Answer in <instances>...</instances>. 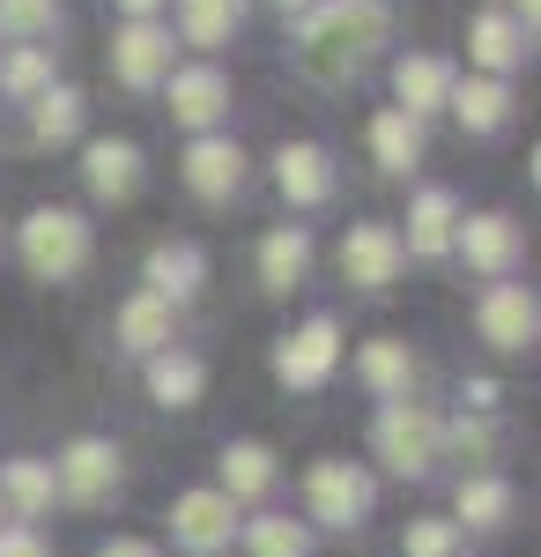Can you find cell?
<instances>
[{"instance_id": "6da1fadb", "label": "cell", "mask_w": 541, "mask_h": 557, "mask_svg": "<svg viewBox=\"0 0 541 557\" xmlns=\"http://www.w3.org/2000/svg\"><path fill=\"white\" fill-rule=\"evenodd\" d=\"M378 38H386V8H378V0H319V8L304 15V67H312V75H341V67H356Z\"/></svg>"}, {"instance_id": "7a4b0ae2", "label": "cell", "mask_w": 541, "mask_h": 557, "mask_svg": "<svg viewBox=\"0 0 541 557\" xmlns=\"http://www.w3.org/2000/svg\"><path fill=\"white\" fill-rule=\"evenodd\" d=\"M23 260H30V275L45 283H67V275H83L89 260V223L75 209H38L23 223Z\"/></svg>"}, {"instance_id": "3957f363", "label": "cell", "mask_w": 541, "mask_h": 557, "mask_svg": "<svg viewBox=\"0 0 541 557\" xmlns=\"http://www.w3.org/2000/svg\"><path fill=\"white\" fill-rule=\"evenodd\" d=\"M438 446H445V424L416 409V401H386V417H378V461L393 475H423L438 461Z\"/></svg>"}, {"instance_id": "277c9868", "label": "cell", "mask_w": 541, "mask_h": 557, "mask_svg": "<svg viewBox=\"0 0 541 557\" xmlns=\"http://www.w3.org/2000/svg\"><path fill=\"white\" fill-rule=\"evenodd\" d=\"M112 483H119V446H104V438H75L60 454V469H52V491L67 506H97Z\"/></svg>"}, {"instance_id": "5b68a950", "label": "cell", "mask_w": 541, "mask_h": 557, "mask_svg": "<svg viewBox=\"0 0 541 557\" xmlns=\"http://www.w3.org/2000/svg\"><path fill=\"white\" fill-rule=\"evenodd\" d=\"M304 498H312V520L356 528L364 506H372V483H364V469H349V461H319V469L304 475Z\"/></svg>"}, {"instance_id": "8992f818", "label": "cell", "mask_w": 541, "mask_h": 557, "mask_svg": "<svg viewBox=\"0 0 541 557\" xmlns=\"http://www.w3.org/2000/svg\"><path fill=\"white\" fill-rule=\"evenodd\" d=\"M393 268H401V231H393V223H356V231L341 238V275H349L356 290H386Z\"/></svg>"}, {"instance_id": "52a82bcc", "label": "cell", "mask_w": 541, "mask_h": 557, "mask_svg": "<svg viewBox=\"0 0 541 557\" xmlns=\"http://www.w3.org/2000/svg\"><path fill=\"white\" fill-rule=\"evenodd\" d=\"M334 357H341V335H334V320H304L290 343L275 349V380H282V386H327Z\"/></svg>"}, {"instance_id": "ba28073f", "label": "cell", "mask_w": 541, "mask_h": 557, "mask_svg": "<svg viewBox=\"0 0 541 557\" xmlns=\"http://www.w3.org/2000/svg\"><path fill=\"white\" fill-rule=\"evenodd\" d=\"M171 528H178V543H186L193 557H215L223 543H230L238 513H230V498H223V491H186V498L171 506Z\"/></svg>"}, {"instance_id": "9c48e42d", "label": "cell", "mask_w": 541, "mask_h": 557, "mask_svg": "<svg viewBox=\"0 0 541 557\" xmlns=\"http://www.w3.org/2000/svg\"><path fill=\"white\" fill-rule=\"evenodd\" d=\"M112 67H119V83L149 89L171 75V38L156 30V23H126L119 38H112Z\"/></svg>"}, {"instance_id": "30bf717a", "label": "cell", "mask_w": 541, "mask_h": 557, "mask_svg": "<svg viewBox=\"0 0 541 557\" xmlns=\"http://www.w3.org/2000/svg\"><path fill=\"white\" fill-rule=\"evenodd\" d=\"M475 320H482V343H490V349H527V343H534V320H541V312H534V298H527L519 283H498V290L482 298Z\"/></svg>"}, {"instance_id": "8fae6325", "label": "cell", "mask_w": 541, "mask_h": 557, "mask_svg": "<svg viewBox=\"0 0 541 557\" xmlns=\"http://www.w3.org/2000/svg\"><path fill=\"white\" fill-rule=\"evenodd\" d=\"M238 178H246V149L238 141H193L186 149V186L201 194V201H223V194H238Z\"/></svg>"}, {"instance_id": "7c38bea8", "label": "cell", "mask_w": 541, "mask_h": 557, "mask_svg": "<svg viewBox=\"0 0 541 557\" xmlns=\"http://www.w3.org/2000/svg\"><path fill=\"white\" fill-rule=\"evenodd\" d=\"M275 186L290 194L297 209H319L334 194V164H327V149H312V141H290L282 157H275Z\"/></svg>"}, {"instance_id": "4fadbf2b", "label": "cell", "mask_w": 541, "mask_h": 557, "mask_svg": "<svg viewBox=\"0 0 541 557\" xmlns=\"http://www.w3.org/2000/svg\"><path fill=\"white\" fill-rule=\"evenodd\" d=\"M223 104H230V83H223L215 67H186V75H171V120H178V127H215Z\"/></svg>"}, {"instance_id": "5bb4252c", "label": "cell", "mask_w": 541, "mask_h": 557, "mask_svg": "<svg viewBox=\"0 0 541 557\" xmlns=\"http://www.w3.org/2000/svg\"><path fill=\"white\" fill-rule=\"evenodd\" d=\"M453 223H460L453 194H445V186H423V194H416V209H408V246H401V253L438 260L445 246H453Z\"/></svg>"}, {"instance_id": "9a60e30c", "label": "cell", "mask_w": 541, "mask_h": 557, "mask_svg": "<svg viewBox=\"0 0 541 557\" xmlns=\"http://www.w3.org/2000/svg\"><path fill=\"white\" fill-rule=\"evenodd\" d=\"M393 89H401V112L423 120V112H438V104L453 97V67H445V60H430V52H416V60H401V67H393Z\"/></svg>"}, {"instance_id": "2e32d148", "label": "cell", "mask_w": 541, "mask_h": 557, "mask_svg": "<svg viewBox=\"0 0 541 557\" xmlns=\"http://www.w3.org/2000/svg\"><path fill=\"white\" fill-rule=\"evenodd\" d=\"M460 246H467V260H475L482 275H504V268L519 260V231H512L504 215H467V223H460Z\"/></svg>"}, {"instance_id": "e0dca14e", "label": "cell", "mask_w": 541, "mask_h": 557, "mask_svg": "<svg viewBox=\"0 0 541 557\" xmlns=\"http://www.w3.org/2000/svg\"><path fill=\"white\" fill-rule=\"evenodd\" d=\"M89 186L104 201H126L141 186V149L134 141H89Z\"/></svg>"}, {"instance_id": "ac0fdd59", "label": "cell", "mask_w": 541, "mask_h": 557, "mask_svg": "<svg viewBox=\"0 0 541 557\" xmlns=\"http://www.w3.org/2000/svg\"><path fill=\"white\" fill-rule=\"evenodd\" d=\"M267 491H275V454L252 438L223 446V498H267Z\"/></svg>"}, {"instance_id": "d6986e66", "label": "cell", "mask_w": 541, "mask_h": 557, "mask_svg": "<svg viewBox=\"0 0 541 557\" xmlns=\"http://www.w3.org/2000/svg\"><path fill=\"white\" fill-rule=\"evenodd\" d=\"M356 372L386 394V401H408V380H416V364H408V343H393V335H378V343H364V357H356Z\"/></svg>"}, {"instance_id": "ffe728a7", "label": "cell", "mask_w": 541, "mask_h": 557, "mask_svg": "<svg viewBox=\"0 0 541 557\" xmlns=\"http://www.w3.org/2000/svg\"><path fill=\"white\" fill-rule=\"evenodd\" d=\"M119 343H126V349H141V357H156V349L171 343V305L156 298V290L126 298V312H119Z\"/></svg>"}, {"instance_id": "44dd1931", "label": "cell", "mask_w": 541, "mask_h": 557, "mask_svg": "<svg viewBox=\"0 0 541 557\" xmlns=\"http://www.w3.org/2000/svg\"><path fill=\"white\" fill-rule=\"evenodd\" d=\"M304 268H312V238H304V231H275V238L260 246V283H267V290H297Z\"/></svg>"}, {"instance_id": "7402d4cb", "label": "cell", "mask_w": 541, "mask_h": 557, "mask_svg": "<svg viewBox=\"0 0 541 557\" xmlns=\"http://www.w3.org/2000/svg\"><path fill=\"white\" fill-rule=\"evenodd\" d=\"M372 149H378V164H386V172H408V164L423 157V120H408L401 104H393V112H378V120H372Z\"/></svg>"}, {"instance_id": "603a6c76", "label": "cell", "mask_w": 541, "mask_h": 557, "mask_svg": "<svg viewBox=\"0 0 541 557\" xmlns=\"http://www.w3.org/2000/svg\"><path fill=\"white\" fill-rule=\"evenodd\" d=\"M467 52H475L490 75H504V67L527 52V30H519L512 15H475V30H467Z\"/></svg>"}, {"instance_id": "cb8c5ba5", "label": "cell", "mask_w": 541, "mask_h": 557, "mask_svg": "<svg viewBox=\"0 0 541 557\" xmlns=\"http://www.w3.org/2000/svg\"><path fill=\"white\" fill-rule=\"evenodd\" d=\"M201 380H209V372H201L193 357H178V349H156V357H149V394H156L164 409H186V401L201 394Z\"/></svg>"}, {"instance_id": "d4e9b609", "label": "cell", "mask_w": 541, "mask_h": 557, "mask_svg": "<svg viewBox=\"0 0 541 557\" xmlns=\"http://www.w3.org/2000/svg\"><path fill=\"white\" fill-rule=\"evenodd\" d=\"M201 268H209V260L193 253V246H156V253H149V283H156V298H193V290H201Z\"/></svg>"}, {"instance_id": "484cf974", "label": "cell", "mask_w": 541, "mask_h": 557, "mask_svg": "<svg viewBox=\"0 0 541 557\" xmlns=\"http://www.w3.org/2000/svg\"><path fill=\"white\" fill-rule=\"evenodd\" d=\"M0 498L15 506V520H38L52 506V469L45 461H8L0 469Z\"/></svg>"}, {"instance_id": "4316f807", "label": "cell", "mask_w": 541, "mask_h": 557, "mask_svg": "<svg viewBox=\"0 0 541 557\" xmlns=\"http://www.w3.org/2000/svg\"><path fill=\"white\" fill-rule=\"evenodd\" d=\"M445 104H453V112H460V120H467L475 134L504 127V112H512V97H504L498 75H482V83H453V97H445Z\"/></svg>"}, {"instance_id": "83f0119b", "label": "cell", "mask_w": 541, "mask_h": 557, "mask_svg": "<svg viewBox=\"0 0 541 557\" xmlns=\"http://www.w3.org/2000/svg\"><path fill=\"white\" fill-rule=\"evenodd\" d=\"M504 513H512V483L504 475H467L460 483V520L467 528H504Z\"/></svg>"}, {"instance_id": "f1b7e54d", "label": "cell", "mask_w": 541, "mask_h": 557, "mask_svg": "<svg viewBox=\"0 0 541 557\" xmlns=\"http://www.w3.org/2000/svg\"><path fill=\"white\" fill-rule=\"evenodd\" d=\"M178 15H186V38L193 45H223L230 30H238L246 0H178Z\"/></svg>"}, {"instance_id": "f546056e", "label": "cell", "mask_w": 541, "mask_h": 557, "mask_svg": "<svg viewBox=\"0 0 541 557\" xmlns=\"http://www.w3.org/2000/svg\"><path fill=\"white\" fill-rule=\"evenodd\" d=\"M75 127H83V97L75 89H45L38 112H30V134L38 141H75Z\"/></svg>"}, {"instance_id": "4dcf8cb0", "label": "cell", "mask_w": 541, "mask_h": 557, "mask_svg": "<svg viewBox=\"0 0 541 557\" xmlns=\"http://www.w3.org/2000/svg\"><path fill=\"white\" fill-rule=\"evenodd\" d=\"M52 23H60L52 0H0V30H8V38H45Z\"/></svg>"}, {"instance_id": "1f68e13d", "label": "cell", "mask_w": 541, "mask_h": 557, "mask_svg": "<svg viewBox=\"0 0 541 557\" xmlns=\"http://www.w3.org/2000/svg\"><path fill=\"white\" fill-rule=\"evenodd\" d=\"M252 557H304V528L297 520H252Z\"/></svg>"}, {"instance_id": "d6a6232c", "label": "cell", "mask_w": 541, "mask_h": 557, "mask_svg": "<svg viewBox=\"0 0 541 557\" xmlns=\"http://www.w3.org/2000/svg\"><path fill=\"white\" fill-rule=\"evenodd\" d=\"M0 83L15 89V97H30V89L45 97V52H38V45H23V52H8V67H0Z\"/></svg>"}, {"instance_id": "836d02e7", "label": "cell", "mask_w": 541, "mask_h": 557, "mask_svg": "<svg viewBox=\"0 0 541 557\" xmlns=\"http://www.w3.org/2000/svg\"><path fill=\"white\" fill-rule=\"evenodd\" d=\"M408 557H453V520H416L408 528Z\"/></svg>"}, {"instance_id": "e575fe53", "label": "cell", "mask_w": 541, "mask_h": 557, "mask_svg": "<svg viewBox=\"0 0 541 557\" xmlns=\"http://www.w3.org/2000/svg\"><path fill=\"white\" fill-rule=\"evenodd\" d=\"M445 438H453V446H467V454H490V424H467V417H460Z\"/></svg>"}, {"instance_id": "d590c367", "label": "cell", "mask_w": 541, "mask_h": 557, "mask_svg": "<svg viewBox=\"0 0 541 557\" xmlns=\"http://www.w3.org/2000/svg\"><path fill=\"white\" fill-rule=\"evenodd\" d=\"M0 557H45V543L30 528H8V535H0Z\"/></svg>"}, {"instance_id": "8d00e7d4", "label": "cell", "mask_w": 541, "mask_h": 557, "mask_svg": "<svg viewBox=\"0 0 541 557\" xmlns=\"http://www.w3.org/2000/svg\"><path fill=\"white\" fill-rule=\"evenodd\" d=\"M97 557H156V550H149V543H134V535H119V543H104Z\"/></svg>"}, {"instance_id": "74e56055", "label": "cell", "mask_w": 541, "mask_h": 557, "mask_svg": "<svg viewBox=\"0 0 541 557\" xmlns=\"http://www.w3.org/2000/svg\"><path fill=\"white\" fill-rule=\"evenodd\" d=\"M126 15H134V23H149V15H156V0H119Z\"/></svg>"}, {"instance_id": "f35d334b", "label": "cell", "mask_w": 541, "mask_h": 557, "mask_svg": "<svg viewBox=\"0 0 541 557\" xmlns=\"http://www.w3.org/2000/svg\"><path fill=\"white\" fill-rule=\"evenodd\" d=\"M512 8H519V15H527V30H534V15H541V0H512Z\"/></svg>"}, {"instance_id": "ab89813d", "label": "cell", "mask_w": 541, "mask_h": 557, "mask_svg": "<svg viewBox=\"0 0 541 557\" xmlns=\"http://www.w3.org/2000/svg\"><path fill=\"white\" fill-rule=\"evenodd\" d=\"M275 8H319V0H275Z\"/></svg>"}]
</instances>
